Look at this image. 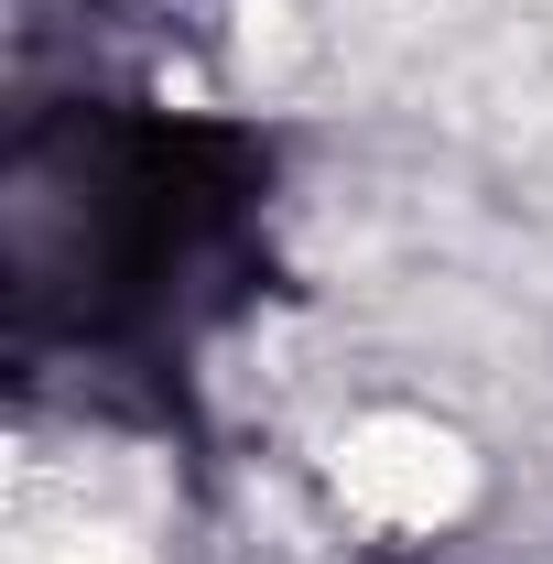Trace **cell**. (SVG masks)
<instances>
[{
  "mask_svg": "<svg viewBox=\"0 0 553 564\" xmlns=\"http://www.w3.org/2000/svg\"><path fill=\"white\" fill-rule=\"evenodd\" d=\"M272 228V141L152 98L33 109L0 185V282L22 369L174 391L250 304Z\"/></svg>",
  "mask_w": 553,
  "mask_h": 564,
  "instance_id": "6da1fadb",
  "label": "cell"
}]
</instances>
